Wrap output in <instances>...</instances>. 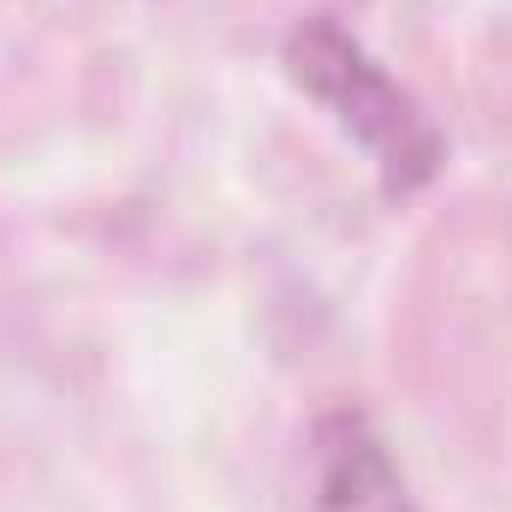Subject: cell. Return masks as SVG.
<instances>
[{
  "mask_svg": "<svg viewBox=\"0 0 512 512\" xmlns=\"http://www.w3.org/2000/svg\"><path fill=\"white\" fill-rule=\"evenodd\" d=\"M280 66L376 161L387 197H417L423 185H435V173L447 167L441 126L340 18H328V12L298 18L280 42Z\"/></svg>",
  "mask_w": 512,
  "mask_h": 512,
  "instance_id": "6da1fadb",
  "label": "cell"
},
{
  "mask_svg": "<svg viewBox=\"0 0 512 512\" xmlns=\"http://www.w3.org/2000/svg\"><path fill=\"white\" fill-rule=\"evenodd\" d=\"M310 512H417L387 441L352 405L310 423Z\"/></svg>",
  "mask_w": 512,
  "mask_h": 512,
  "instance_id": "7a4b0ae2",
  "label": "cell"
}]
</instances>
